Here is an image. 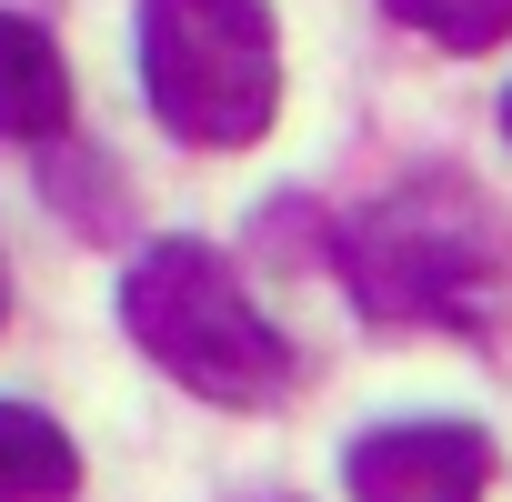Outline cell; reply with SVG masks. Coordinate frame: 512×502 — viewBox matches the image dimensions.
Instances as JSON below:
<instances>
[{
	"mask_svg": "<svg viewBox=\"0 0 512 502\" xmlns=\"http://www.w3.org/2000/svg\"><path fill=\"white\" fill-rule=\"evenodd\" d=\"M332 262H342V282H352V302L372 322L492 332L502 282H512V231H502V211L472 181L432 171V181H402L372 211H352V231L332 241Z\"/></svg>",
	"mask_w": 512,
	"mask_h": 502,
	"instance_id": "1",
	"label": "cell"
},
{
	"mask_svg": "<svg viewBox=\"0 0 512 502\" xmlns=\"http://www.w3.org/2000/svg\"><path fill=\"white\" fill-rule=\"evenodd\" d=\"M121 322L181 392H201L221 412H262L292 392V342L251 312V292L231 282L211 241H151L121 282Z\"/></svg>",
	"mask_w": 512,
	"mask_h": 502,
	"instance_id": "2",
	"label": "cell"
},
{
	"mask_svg": "<svg viewBox=\"0 0 512 502\" xmlns=\"http://www.w3.org/2000/svg\"><path fill=\"white\" fill-rule=\"evenodd\" d=\"M141 91L191 151H241L282 111V31L262 0H141Z\"/></svg>",
	"mask_w": 512,
	"mask_h": 502,
	"instance_id": "3",
	"label": "cell"
},
{
	"mask_svg": "<svg viewBox=\"0 0 512 502\" xmlns=\"http://www.w3.org/2000/svg\"><path fill=\"white\" fill-rule=\"evenodd\" d=\"M352 502H482L492 492V442L472 422H392L342 452Z\"/></svg>",
	"mask_w": 512,
	"mask_h": 502,
	"instance_id": "4",
	"label": "cell"
},
{
	"mask_svg": "<svg viewBox=\"0 0 512 502\" xmlns=\"http://www.w3.org/2000/svg\"><path fill=\"white\" fill-rule=\"evenodd\" d=\"M71 131V61L41 21L0 11V141H61Z\"/></svg>",
	"mask_w": 512,
	"mask_h": 502,
	"instance_id": "5",
	"label": "cell"
},
{
	"mask_svg": "<svg viewBox=\"0 0 512 502\" xmlns=\"http://www.w3.org/2000/svg\"><path fill=\"white\" fill-rule=\"evenodd\" d=\"M81 492V452L51 412L0 402V502H71Z\"/></svg>",
	"mask_w": 512,
	"mask_h": 502,
	"instance_id": "6",
	"label": "cell"
},
{
	"mask_svg": "<svg viewBox=\"0 0 512 502\" xmlns=\"http://www.w3.org/2000/svg\"><path fill=\"white\" fill-rule=\"evenodd\" d=\"M382 11H392L402 31L442 41V51H492V41L512 31V0H382Z\"/></svg>",
	"mask_w": 512,
	"mask_h": 502,
	"instance_id": "7",
	"label": "cell"
},
{
	"mask_svg": "<svg viewBox=\"0 0 512 502\" xmlns=\"http://www.w3.org/2000/svg\"><path fill=\"white\" fill-rule=\"evenodd\" d=\"M0 312H11V272H0Z\"/></svg>",
	"mask_w": 512,
	"mask_h": 502,
	"instance_id": "8",
	"label": "cell"
},
{
	"mask_svg": "<svg viewBox=\"0 0 512 502\" xmlns=\"http://www.w3.org/2000/svg\"><path fill=\"white\" fill-rule=\"evenodd\" d=\"M502 131H512V91H502Z\"/></svg>",
	"mask_w": 512,
	"mask_h": 502,
	"instance_id": "9",
	"label": "cell"
}]
</instances>
